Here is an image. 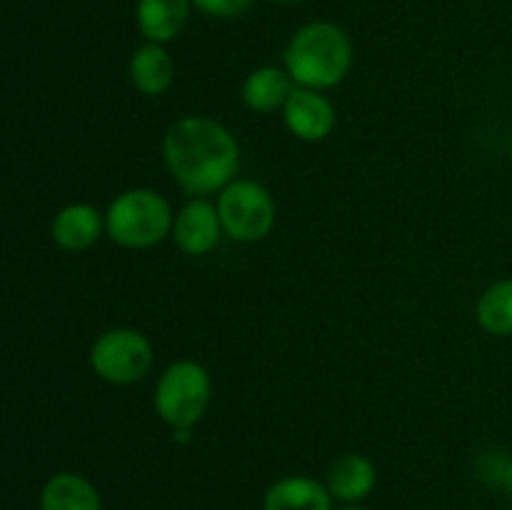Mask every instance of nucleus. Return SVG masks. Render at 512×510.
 Returning a JSON list of instances; mask_svg holds the SVG:
<instances>
[{
	"label": "nucleus",
	"instance_id": "nucleus-12",
	"mask_svg": "<svg viewBox=\"0 0 512 510\" xmlns=\"http://www.w3.org/2000/svg\"><path fill=\"white\" fill-rule=\"evenodd\" d=\"M128 75L138 93L148 95V98H158V95L168 93L170 85H173L175 60L163 43L145 40L130 55Z\"/></svg>",
	"mask_w": 512,
	"mask_h": 510
},
{
	"label": "nucleus",
	"instance_id": "nucleus-19",
	"mask_svg": "<svg viewBox=\"0 0 512 510\" xmlns=\"http://www.w3.org/2000/svg\"><path fill=\"white\" fill-rule=\"evenodd\" d=\"M270 3H278V5H298L303 0H270Z\"/></svg>",
	"mask_w": 512,
	"mask_h": 510
},
{
	"label": "nucleus",
	"instance_id": "nucleus-7",
	"mask_svg": "<svg viewBox=\"0 0 512 510\" xmlns=\"http://www.w3.org/2000/svg\"><path fill=\"white\" fill-rule=\"evenodd\" d=\"M283 123L290 135L303 143H320L338 125V113H335L333 100L323 90L295 85L288 103L283 105Z\"/></svg>",
	"mask_w": 512,
	"mask_h": 510
},
{
	"label": "nucleus",
	"instance_id": "nucleus-1",
	"mask_svg": "<svg viewBox=\"0 0 512 510\" xmlns=\"http://www.w3.org/2000/svg\"><path fill=\"white\" fill-rule=\"evenodd\" d=\"M163 160L193 198L220 193L240 168V148L228 125L210 115H183L163 135Z\"/></svg>",
	"mask_w": 512,
	"mask_h": 510
},
{
	"label": "nucleus",
	"instance_id": "nucleus-4",
	"mask_svg": "<svg viewBox=\"0 0 512 510\" xmlns=\"http://www.w3.org/2000/svg\"><path fill=\"white\" fill-rule=\"evenodd\" d=\"M173 208L153 188H130L115 195L105 210V233L128 250H148L173 233Z\"/></svg>",
	"mask_w": 512,
	"mask_h": 510
},
{
	"label": "nucleus",
	"instance_id": "nucleus-8",
	"mask_svg": "<svg viewBox=\"0 0 512 510\" xmlns=\"http://www.w3.org/2000/svg\"><path fill=\"white\" fill-rule=\"evenodd\" d=\"M223 225H220L218 205L210 203L208 198H190L173 218V243L183 250L185 255L213 253L215 245L223 238Z\"/></svg>",
	"mask_w": 512,
	"mask_h": 510
},
{
	"label": "nucleus",
	"instance_id": "nucleus-6",
	"mask_svg": "<svg viewBox=\"0 0 512 510\" xmlns=\"http://www.w3.org/2000/svg\"><path fill=\"white\" fill-rule=\"evenodd\" d=\"M90 368L110 385H133L153 368V343L135 328H110L90 345Z\"/></svg>",
	"mask_w": 512,
	"mask_h": 510
},
{
	"label": "nucleus",
	"instance_id": "nucleus-14",
	"mask_svg": "<svg viewBox=\"0 0 512 510\" xmlns=\"http://www.w3.org/2000/svg\"><path fill=\"white\" fill-rule=\"evenodd\" d=\"M293 88L295 83L288 70L278 65H260L245 75L240 95L253 113H275V110H283Z\"/></svg>",
	"mask_w": 512,
	"mask_h": 510
},
{
	"label": "nucleus",
	"instance_id": "nucleus-10",
	"mask_svg": "<svg viewBox=\"0 0 512 510\" xmlns=\"http://www.w3.org/2000/svg\"><path fill=\"white\" fill-rule=\"evenodd\" d=\"M105 233V213H100L90 203H70L55 213L50 223V235L58 243V248L68 253L88 250Z\"/></svg>",
	"mask_w": 512,
	"mask_h": 510
},
{
	"label": "nucleus",
	"instance_id": "nucleus-11",
	"mask_svg": "<svg viewBox=\"0 0 512 510\" xmlns=\"http://www.w3.org/2000/svg\"><path fill=\"white\" fill-rule=\"evenodd\" d=\"M335 500L325 480L313 475H285L268 485L263 510H333Z\"/></svg>",
	"mask_w": 512,
	"mask_h": 510
},
{
	"label": "nucleus",
	"instance_id": "nucleus-15",
	"mask_svg": "<svg viewBox=\"0 0 512 510\" xmlns=\"http://www.w3.org/2000/svg\"><path fill=\"white\" fill-rule=\"evenodd\" d=\"M40 510H103L98 488L80 473H55L40 490Z\"/></svg>",
	"mask_w": 512,
	"mask_h": 510
},
{
	"label": "nucleus",
	"instance_id": "nucleus-20",
	"mask_svg": "<svg viewBox=\"0 0 512 510\" xmlns=\"http://www.w3.org/2000/svg\"><path fill=\"white\" fill-rule=\"evenodd\" d=\"M508 155H510V160H512V135H510V143H508Z\"/></svg>",
	"mask_w": 512,
	"mask_h": 510
},
{
	"label": "nucleus",
	"instance_id": "nucleus-18",
	"mask_svg": "<svg viewBox=\"0 0 512 510\" xmlns=\"http://www.w3.org/2000/svg\"><path fill=\"white\" fill-rule=\"evenodd\" d=\"M333 510H370V508H365L363 503H355V505H338V508Z\"/></svg>",
	"mask_w": 512,
	"mask_h": 510
},
{
	"label": "nucleus",
	"instance_id": "nucleus-13",
	"mask_svg": "<svg viewBox=\"0 0 512 510\" xmlns=\"http://www.w3.org/2000/svg\"><path fill=\"white\" fill-rule=\"evenodd\" d=\"M190 0H135V23L150 43H170L188 23Z\"/></svg>",
	"mask_w": 512,
	"mask_h": 510
},
{
	"label": "nucleus",
	"instance_id": "nucleus-2",
	"mask_svg": "<svg viewBox=\"0 0 512 510\" xmlns=\"http://www.w3.org/2000/svg\"><path fill=\"white\" fill-rule=\"evenodd\" d=\"M283 68L298 88L325 93L353 68V40L333 20H310L285 43Z\"/></svg>",
	"mask_w": 512,
	"mask_h": 510
},
{
	"label": "nucleus",
	"instance_id": "nucleus-21",
	"mask_svg": "<svg viewBox=\"0 0 512 510\" xmlns=\"http://www.w3.org/2000/svg\"><path fill=\"white\" fill-rule=\"evenodd\" d=\"M510 500H512V498H510Z\"/></svg>",
	"mask_w": 512,
	"mask_h": 510
},
{
	"label": "nucleus",
	"instance_id": "nucleus-9",
	"mask_svg": "<svg viewBox=\"0 0 512 510\" xmlns=\"http://www.w3.org/2000/svg\"><path fill=\"white\" fill-rule=\"evenodd\" d=\"M330 495L340 505H355L370 498L378 485V468L363 453H345L335 460L325 475Z\"/></svg>",
	"mask_w": 512,
	"mask_h": 510
},
{
	"label": "nucleus",
	"instance_id": "nucleus-17",
	"mask_svg": "<svg viewBox=\"0 0 512 510\" xmlns=\"http://www.w3.org/2000/svg\"><path fill=\"white\" fill-rule=\"evenodd\" d=\"M190 3L210 18H238L240 13L250 8L253 0H190Z\"/></svg>",
	"mask_w": 512,
	"mask_h": 510
},
{
	"label": "nucleus",
	"instance_id": "nucleus-5",
	"mask_svg": "<svg viewBox=\"0 0 512 510\" xmlns=\"http://www.w3.org/2000/svg\"><path fill=\"white\" fill-rule=\"evenodd\" d=\"M218 215L223 233L238 243H258L270 235L278 218V205L258 180L235 178L218 193Z\"/></svg>",
	"mask_w": 512,
	"mask_h": 510
},
{
	"label": "nucleus",
	"instance_id": "nucleus-3",
	"mask_svg": "<svg viewBox=\"0 0 512 510\" xmlns=\"http://www.w3.org/2000/svg\"><path fill=\"white\" fill-rule=\"evenodd\" d=\"M213 398V378L198 360H175L155 383L153 405L158 418L173 430L178 443H188L195 425L208 413Z\"/></svg>",
	"mask_w": 512,
	"mask_h": 510
},
{
	"label": "nucleus",
	"instance_id": "nucleus-16",
	"mask_svg": "<svg viewBox=\"0 0 512 510\" xmlns=\"http://www.w3.org/2000/svg\"><path fill=\"white\" fill-rule=\"evenodd\" d=\"M478 325L490 335L510 338L512 335V278L495 280L483 290L475 305Z\"/></svg>",
	"mask_w": 512,
	"mask_h": 510
}]
</instances>
